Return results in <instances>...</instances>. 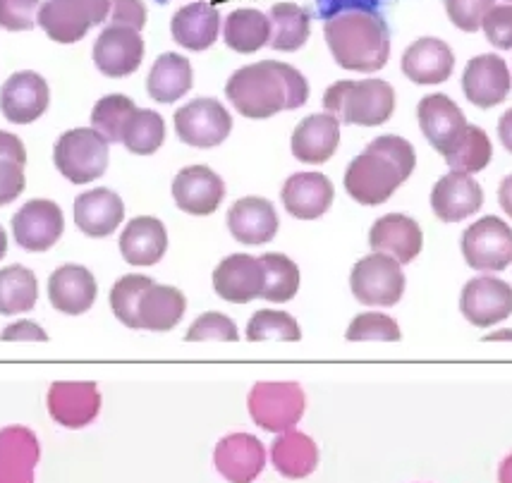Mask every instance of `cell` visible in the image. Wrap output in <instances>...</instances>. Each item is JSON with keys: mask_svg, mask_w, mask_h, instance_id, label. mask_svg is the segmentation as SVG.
I'll list each match as a JSON object with an SVG mask.
<instances>
[{"mask_svg": "<svg viewBox=\"0 0 512 483\" xmlns=\"http://www.w3.org/2000/svg\"><path fill=\"white\" fill-rule=\"evenodd\" d=\"M108 20L115 27H130L142 32L146 24V5L144 0H111Z\"/></svg>", "mask_w": 512, "mask_h": 483, "instance_id": "50", "label": "cell"}, {"mask_svg": "<svg viewBox=\"0 0 512 483\" xmlns=\"http://www.w3.org/2000/svg\"><path fill=\"white\" fill-rule=\"evenodd\" d=\"M323 108L345 125L379 127L395 113V89L383 79H343L323 94Z\"/></svg>", "mask_w": 512, "mask_h": 483, "instance_id": "4", "label": "cell"}, {"mask_svg": "<svg viewBox=\"0 0 512 483\" xmlns=\"http://www.w3.org/2000/svg\"><path fill=\"white\" fill-rule=\"evenodd\" d=\"M417 165L414 146L398 134L376 137L345 170V189L357 204L381 206L410 180Z\"/></svg>", "mask_w": 512, "mask_h": 483, "instance_id": "2", "label": "cell"}, {"mask_svg": "<svg viewBox=\"0 0 512 483\" xmlns=\"http://www.w3.org/2000/svg\"><path fill=\"white\" fill-rule=\"evenodd\" d=\"M125 204L113 189H91L75 199V223L89 237H108L120 228Z\"/></svg>", "mask_w": 512, "mask_h": 483, "instance_id": "30", "label": "cell"}, {"mask_svg": "<svg viewBox=\"0 0 512 483\" xmlns=\"http://www.w3.org/2000/svg\"><path fill=\"white\" fill-rule=\"evenodd\" d=\"M170 34H173L175 44L187 48V51H206L216 44L218 34H221V12L204 0L185 5L173 15Z\"/></svg>", "mask_w": 512, "mask_h": 483, "instance_id": "29", "label": "cell"}, {"mask_svg": "<svg viewBox=\"0 0 512 483\" xmlns=\"http://www.w3.org/2000/svg\"><path fill=\"white\" fill-rule=\"evenodd\" d=\"M144 60V39L137 29L106 27L94 44V63L101 75L120 79L139 70Z\"/></svg>", "mask_w": 512, "mask_h": 483, "instance_id": "16", "label": "cell"}, {"mask_svg": "<svg viewBox=\"0 0 512 483\" xmlns=\"http://www.w3.org/2000/svg\"><path fill=\"white\" fill-rule=\"evenodd\" d=\"M65 216L51 199H32L12 216V235L27 252H48L63 237Z\"/></svg>", "mask_w": 512, "mask_h": 483, "instance_id": "12", "label": "cell"}, {"mask_svg": "<svg viewBox=\"0 0 512 483\" xmlns=\"http://www.w3.org/2000/svg\"><path fill=\"white\" fill-rule=\"evenodd\" d=\"M302 338L300 323L288 311L278 309H261L247 323V340L264 342V340H283L297 342Z\"/></svg>", "mask_w": 512, "mask_h": 483, "instance_id": "43", "label": "cell"}, {"mask_svg": "<svg viewBox=\"0 0 512 483\" xmlns=\"http://www.w3.org/2000/svg\"><path fill=\"white\" fill-rule=\"evenodd\" d=\"M484 206V189L469 173L450 170L431 189V209L443 223H460Z\"/></svg>", "mask_w": 512, "mask_h": 483, "instance_id": "20", "label": "cell"}, {"mask_svg": "<svg viewBox=\"0 0 512 483\" xmlns=\"http://www.w3.org/2000/svg\"><path fill=\"white\" fill-rule=\"evenodd\" d=\"M335 197L333 182L323 173H295L280 189L285 211L292 218L316 220L331 209Z\"/></svg>", "mask_w": 512, "mask_h": 483, "instance_id": "25", "label": "cell"}, {"mask_svg": "<svg viewBox=\"0 0 512 483\" xmlns=\"http://www.w3.org/2000/svg\"><path fill=\"white\" fill-rule=\"evenodd\" d=\"M230 235L247 247H261L276 237L280 228L278 213L273 204L264 197H245L235 201L228 211Z\"/></svg>", "mask_w": 512, "mask_h": 483, "instance_id": "27", "label": "cell"}, {"mask_svg": "<svg viewBox=\"0 0 512 483\" xmlns=\"http://www.w3.org/2000/svg\"><path fill=\"white\" fill-rule=\"evenodd\" d=\"M192 84V63L178 53L158 55L149 77H146V91L158 103H175L192 89Z\"/></svg>", "mask_w": 512, "mask_h": 483, "instance_id": "34", "label": "cell"}, {"mask_svg": "<svg viewBox=\"0 0 512 483\" xmlns=\"http://www.w3.org/2000/svg\"><path fill=\"white\" fill-rule=\"evenodd\" d=\"M261 264L266 271V285H264V297L266 302L283 304L290 302L292 297L300 290V268L285 254L271 252L261 256Z\"/></svg>", "mask_w": 512, "mask_h": 483, "instance_id": "40", "label": "cell"}, {"mask_svg": "<svg viewBox=\"0 0 512 483\" xmlns=\"http://www.w3.org/2000/svg\"><path fill=\"white\" fill-rule=\"evenodd\" d=\"M340 144V120L331 113H314L292 132V156L309 165H321L333 158Z\"/></svg>", "mask_w": 512, "mask_h": 483, "instance_id": "28", "label": "cell"}, {"mask_svg": "<svg viewBox=\"0 0 512 483\" xmlns=\"http://www.w3.org/2000/svg\"><path fill=\"white\" fill-rule=\"evenodd\" d=\"M166 252V225L154 216L132 218L120 235V254L130 266H156Z\"/></svg>", "mask_w": 512, "mask_h": 483, "instance_id": "31", "label": "cell"}, {"mask_svg": "<svg viewBox=\"0 0 512 483\" xmlns=\"http://www.w3.org/2000/svg\"><path fill=\"white\" fill-rule=\"evenodd\" d=\"M5 252H8V235H5V230L0 228V259H3Z\"/></svg>", "mask_w": 512, "mask_h": 483, "instance_id": "57", "label": "cell"}, {"mask_svg": "<svg viewBox=\"0 0 512 483\" xmlns=\"http://www.w3.org/2000/svg\"><path fill=\"white\" fill-rule=\"evenodd\" d=\"M512 75L501 55L484 53L472 58L462 72V91L477 108H493L510 96Z\"/></svg>", "mask_w": 512, "mask_h": 483, "instance_id": "14", "label": "cell"}, {"mask_svg": "<svg viewBox=\"0 0 512 483\" xmlns=\"http://www.w3.org/2000/svg\"><path fill=\"white\" fill-rule=\"evenodd\" d=\"M187 342H204V340H221V342H237L240 340V330L230 316L221 311H206L197 321L192 323L185 335Z\"/></svg>", "mask_w": 512, "mask_h": 483, "instance_id": "46", "label": "cell"}, {"mask_svg": "<svg viewBox=\"0 0 512 483\" xmlns=\"http://www.w3.org/2000/svg\"><path fill=\"white\" fill-rule=\"evenodd\" d=\"M417 120L426 142L441 156H448L460 144L469 127L465 113L446 94L424 96L417 106Z\"/></svg>", "mask_w": 512, "mask_h": 483, "instance_id": "13", "label": "cell"}, {"mask_svg": "<svg viewBox=\"0 0 512 483\" xmlns=\"http://www.w3.org/2000/svg\"><path fill=\"white\" fill-rule=\"evenodd\" d=\"M39 438L27 426L0 429V483H34L39 464Z\"/></svg>", "mask_w": 512, "mask_h": 483, "instance_id": "26", "label": "cell"}, {"mask_svg": "<svg viewBox=\"0 0 512 483\" xmlns=\"http://www.w3.org/2000/svg\"><path fill=\"white\" fill-rule=\"evenodd\" d=\"M111 10V0H46L39 8V27L58 44H77Z\"/></svg>", "mask_w": 512, "mask_h": 483, "instance_id": "8", "label": "cell"}, {"mask_svg": "<svg viewBox=\"0 0 512 483\" xmlns=\"http://www.w3.org/2000/svg\"><path fill=\"white\" fill-rule=\"evenodd\" d=\"M39 8V0H0V29L29 32L36 27Z\"/></svg>", "mask_w": 512, "mask_h": 483, "instance_id": "48", "label": "cell"}, {"mask_svg": "<svg viewBox=\"0 0 512 483\" xmlns=\"http://www.w3.org/2000/svg\"><path fill=\"white\" fill-rule=\"evenodd\" d=\"M498 204L512 218V175L503 177L501 187H498Z\"/></svg>", "mask_w": 512, "mask_h": 483, "instance_id": "54", "label": "cell"}, {"mask_svg": "<svg viewBox=\"0 0 512 483\" xmlns=\"http://www.w3.org/2000/svg\"><path fill=\"white\" fill-rule=\"evenodd\" d=\"M462 256L481 273H501L512 264V228L498 216H484L462 232Z\"/></svg>", "mask_w": 512, "mask_h": 483, "instance_id": "9", "label": "cell"}, {"mask_svg": "<svg viewBox=\"0 0 512 483\" xmlns=\"http://www.w3.org/2000/svg\"><path fill=\"white\" fill-rule=\"evenodd\" d=\"M498 137H501L503 146L512 154V108L505 110L501 120H498Z\"/></svg>", "mask_w": 512, "mask_h": 483, "instance_id": "53", "label": "cell"}, {"mask_svg": "<svg viewBox=\"0 0 512 483\" xmlns=\"http://www.w3.org/2000/svg\"><path fill=\"white\" fill-rule=\"evenodd\" d=\"M134 101L123 94H108L101 101H96L91 110V125L96 132H101L108 139V144L123 142L125 122L134 113Z\"/></svg>", "mask_w": 512, "mask_h": 483, "instance_id": "42", "label": "cell"}, {"mask_svg": "<svg viewBox=\"0 0 512 483\" xmlns=\"http://www.w3.org/2000/svg\"><path fill=\"white\" fill-rule=\"evenodd\" d=\"M53 163L60 175L75 185L99 180L108 168V139L94 127L65 132L53 149Z\"/></svg>", "mask_w": 512, "mask_h": 483, "instance_id": "5", "label": "cell"}, {"mask_svg": "<svg viewBox=\"0 0 512 483\" xmlns=\"http://www.w3.org/2000/svg\"><path fill=\"white\" fill-rule=\"evenodd\" d=\"M225 96L245 118L266 120L283 110H297L309 101V82L297 67L261 60L233 72Z\"/></svg>", "mask_w": 512, "mask_h": 483, "instance_id": "1", "label": "cell"}, {"mask_svg": "<svg viewBox=\"0 0 512 483\" xmlns=\"http://www.w3.org/2000/svg\"><path fill=\"white\" fill-rule=\"evenodd\" d=\"M271 462L285 479H307L319 467V448L302 431H285L273 440Z\"/></svg>", "mask_w": 512, "mask_h": 483, "instance_id": "33", "label": "cell"}, {"mask_svg": "<svg viewBox=\"0 0 512 483\" xmlns=\"http://www.w3.org/2000/svg\"><path fill=\"white\" fill-rule=\"evenodd\" d=\"M175 132L187 146L213 149L230 137L233 118L218 99H194L175 113Z\"/></svg>", "mask_w": 512, "mask_h": 483, "instance_id": "10", "label": "cell"}, {"mask_svg": "<svg viewBox=\"0 0 512 483\" xmlns=\"http://www.w3.org/2000/svg\"><path fill=\"white\" fill-rule=\"evenodd\" d=\"M51 91L46 79L32 70L15 72L0 87V113L15 125H29L46 113Z\"/></svg>", "mask_w": 512, "mask_h": 483, "instance_id": "17", "label": "cell"}, {"mask_svg": "<svg viewBox=\"0 0 512 483\" xmlns=\"http://www.w3.org/2000/svg\"><path fill=\"white\" fill-rule=\"evenodd\" d=\"M0 340H39V342H46L48 335L46 330L39 326V323L34 321H17L12 323V326H8L0 333Z\"/></svg>", "mask_w": 512, "mask_h": 483, "instance_id": "52", "label": "cell"}, {"mask_svg": "<svg viewBox=\"0 0 512 483\" xmlns=\"http://www.w3.org/2000/svg\"><path fill=\"white\" fill-rule=\"evenodd\" d=\"M486 39L491 46L501 48V51H510L512 48V5H493L486 12L484 22H481Z\"/></svg>", "mask_w": 512, "mask_h": 483, "instance_id": "49", "label": "cell"}, {"mask_svg": "<svg viewBox=\"0 0 512 483\" xmlns=\"http://www.w3.org/2000/svg\"><path fill=\"white\" fill-rule=\"evenodd\" d=\"M218 474L230 483H252L266 467V448L252 433H230L213 452Z\"/></svg>", "mask_w": 512, "mask_h": 483, "instance_id": "21", "label": "cell"}, {"mask_svg": "<svg viewBox=\"0 0 512 483\" xmlns=\"http://www.w3.org/2000/svg\"><path fill=\"white\" fill-rule=\"evenodd\" d=\"M225 46L235 53L249 55L261 51L271 41V20L261 10L240 8L225 17L223 24Z\"/></svg>", "mask_w": 512, "mask_h": 483, "instance_id": "35", "label": "cell"}, {"mask_svg": "<svg viewBox=\"0 0 512 483\" xmlns=\"http://www.w3.org/2000/svg\"><path fill=\"white\" fill-rule=\"evenodd\" d=\"M173 199L190 216H211L223 204L225 182L209 165H190L175 175Z\"/></svg>", "mask_w": 512, "mask_h": 483, "instance_id": "18", "label": "cell"}, {"mask_svg": "<svg viewBox=\"0 0 512 483\" xmlns=\"http://www.w3.org/2000/svg\"><path fill=\"white\" fill-rule=\"evenodd\" d=\"M39 299L36 275L24 266L0 268V314L15 316L32 311Z\"/></svg>", "mask_w": 512, "mask_h": 483, "instance_id": "37", "label": "cell"}, {"mask_svg": "<svg viewBox=\"0 0 512 483\" xmlns=\"http://www.w3.org/2000/svg\"><path fill=\"white\" fill-rule=\"evenodd\" d=\"M498 483H512V455L505 457L498 467Z\"/></svg>", "mask_w": 512, "mask_h": 483, "instance_id": "55", "label": "cell"}, {"mask_svg": "<svg viewBox=\"0 0 512 483\" xmlns=\"http://www.w3.org/2000/svg\"><path fill=\"white\" fill-rule=\"evenodd\" d=\"M27 151L20 137L0 132V206H8L24 192Z\"/></svg>", "mask_w": 512, "mask_h": 483, "instance_id": "39", "label": "cell"}, {"mask_svg": "<svg viewBox=\"0 0 512 483\" xmlns=\"http://www.w3.org/2000/svg\"><path fill=\"white\" fill-rule=\"evenodd\" d=\"M402 75L414 84H443L453 75L455 53L446 41L436 36H424L407 46L402 53Z\"/></svg>", "mask_w": 512, "mask_h": 483, "instance_id": "23", "label": "cell"}, {"mask_svg": "<svg viewBox=\"0 0 512 483\" xmlns=\"http://www.w3.org/2000/svg\"><path fill=\"white\" fill-rule=\"evenodd\" d=\"M486 342H496V340H512V330L503 328V330H496V333H489L484 338Z\"/></svg>", "mask_w": 512, "mask_h": 483, "instance_id": "56", "label": "cell"}, {"mask_svg": "<svg viewBox=\"0 0 512 483\" xmlns=\"http://www.w3.org/2000/svg\"><path fill=\"white\" fill-rule=\"evenodd\" d=\"M48 412L65 429H84L101 412V393L96 383L58 381L48 388Z\"/></svg>", "mask_w": 512, "mask_h": 483, "instance_id": "19", "label": "cell"}, {"mask_svg": "<svg viewBox=\"0 0 512 483\" xmlns=\"http://www.w3.org/2000/svg\"><path fill=\"white\" fill-rule=\"evenodd\" d=\"M345 338L350 342H364V340H383V342H398L402 338L398 321L388 314H379V311H367L352 319L350 328H347Z\"/></svg>", "mask_w": 512, "mask_h": 483, "instance_id": "45", "label": "cell"}, {"mask_svg": "<svg viewBox=\"0 0 512 483\" xmlns=\"http://www.w3.org/2000/svg\"><path fill=\"white\" fill-rule=\"evenodd\" d=\"M369 244L374 252L393 256L398 264H412L424 247V235L419 223L405 213H386L371 225Z\"/></svg>", "mask_w": 512, "mask_h": 483, "instance_id": "22", "label": "cell"}, {"mask_svg": "<svg viewBox=\"0 0 512 483\" xmlns=\"http://www.w3.org/2000/svg\"><path fill=\"white\" fill-rule=\"evenodd\" d=\"M443 158H446L450 170H460V173L474 175L486 170V165L491 163L493 144L489 134L481 130L479 125H469L465 137L460 139V144Z\"/></svg>", "mask_w": 512, "mask_h": 483, "instance_id": "41", "label": "cell"}, {"mask_svg": "<svg viewBox=\"0 0 512 483\" xmlns=\"http://www.w3.org/2000/svg\"><path fill=\"white\" fill-rule=\"evenodd\" d=\"M266 271L261 259L249 254H230L213 271V290L230 304H249L264 295Z\"/></svg>", "mask_w": 512, "mask_h": 483, "instance_id": "15", "label": "cell"}, {"mask_svg": "<svg viewBox=\"0 0 512 483\" xmlns=\"http://www.w3.org/2000/svg\"><path fill=\"white\" fill-rule=\"evenodd\" d=\"M460 311L477 328L498 326L512 314V287L493 275L472 278L462 287Z\"/></svg>", "mask_w": 512, "mask_h": 483, "instance_id": "11", "label": "cell"}, {"mask_svg": "<svg viewBox=\"0 0 512 483\" xmlns=\"http://www.w3.org/2000/svg\"><path fill=\"white\" fill-rule=\"evenodd\" d=\"M166 142V122L156 110L134 108L123 130V144L134 156H151Z\"/></svg>", "mask_w": 512, "mask_h": 483, "instance_id": "38", "label": "cell"}, {"mask_svg": "<svg viewBox=\"0 0 512 483\" xmlns=\"http://www.w3.org/2000/svg\"><path fill=\"white\" fill-rule=\"evenodd\" d=\"M271 20V41L268 46L283 53H295L307 44L312 32V17L295 3H276L268 12Z\"/></svg>", "mask_w": 512, "mask_h": 483, "instance_id": "36", "label": "cell"}, {"mask_svg": "<svg viewBox=\"0 0 512 483\" xmlns=\"http://www.w3.org/2000/svg\"><path fill=\"white\" fill-rule=\"evenodd\" d=\"M187 309V299L178 287L151 283L139 297L137 321L139 330H154V333H166L173 330L182 321Z\"/></svg>", "mask_w": 512, "mask_h": 483, "instance_id": "32", "label": "cell"}, {"mask_svg": "<svg viewBox=\"0 0 512 483\" xmlns=\"http://www.w3.org/2000/svg\"><path fill=\"white\" fill-rule=\"evenodd\" d=\"M99 285L89 268L77 264H65L48 278V299L58 311L67 316L87 314L94 307Z\"/></svg>", "mask_w": 512, "mask_h": 483, "instance_id": "24", "label": "cell"}, {"mask_svg": "<svg viewBox=\"0 0 512 483\" xmlns=\"http://www.w3.org/2000/svg\"><path fill=\"white\" fill-rule=\"evenodd\" d=\"M450 22L462 32L474 34L481 29L486 12H489L496 0H443Z\"/></svg>", "mask_w": 512, "mask_h": 483, "instance_id": "47", "label": "cell"}, {"mask_svg": "<svg viewBox=\"0 0 512 483\" xmlns=\"http://www.w3.org/2000/svg\"><path fill=\"white\" fill-rule=\"evenodd\" d=\"M381 5V0H316V10L323 22L331 20V17L340 15V12L350 10H376Z\"/></svg>", "mask_w": 512, "mask_h": 483, "instance_id": "51", "label": "cell"}, {"mask_svg": "<svg viewBox=\"0 0 512 483\" xmlns=\"http://www.w3.org/2000/svg\"><path fill=\"white\" fill-rule=\"evenodd\" d=\"M352 295L364 307H395L405 295V273L393 256L374 252L359 259L350 273Z\"/></svg>", "mask_w": 512, "mask_h": 483, "instance_id": "7", "label": "cell"}, {"mask_svg": "<svg viewBox=\"0 0 512 483\" xmlns=\"http://www.w3.org/2000/svg\"><path fill=\"white\" fill-rule=\"evenodd\" d=\"M335 63L350 72H379L390 58V29L376 10L340 12L323 24Z\"/></svg>", "mask_w": 512, "mask_h": 483, "instance_id": "3", "label": "cell"}, {"mask_svg": "<svg viewBox=\"0 0 512 483\" xmlns=\"http://www.w3.org/2000/svg\"><path fill=\"white\" fill-rule=\"evenodd\" d=\"M247 407L259 429L285 433L300 424L307 409V397L300 383L261 381L249 390Z\"/></svg>", "mask_w": 512, "mask_h": 483, "instance_id": "6", "label": "cell"}, {"mask_svg": "<svg viewBox=\"0 0 512 483\" xmlns=\"http://www.w3.org/2000/svg\"><path fill=\"white\" fill-rule=\"evenodd\" d=\"M154 280L146 278V275H123L118 283L113 285L111 290V309L113 314L118 316L120 323H125L127 328L139 330V321H137V307H139V297L142 292L149 287Z\"/></svg>", "mask_w": 512, "mask_h": 483, "instance_id": "44", "label": "cell"}, {"mask_svg": "<svg viewBox=\"0 0 512 483\" xmlns=\"http://www.w3.org/2000/svg\"><path fill=\"white\" fill-rule=\"evenodd\" d=\"M505 3H510V5H512V0H505Z\"/></svg>", "mask_w": 512, "mask_h": 483, "instance_id": "58", "label": "cell"}]
</instances>
